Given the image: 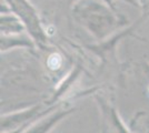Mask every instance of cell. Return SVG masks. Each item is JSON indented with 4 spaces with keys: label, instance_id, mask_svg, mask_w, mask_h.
Masks as SVG:
<instances>
[{
    "label": "cell",
    "instance_id": "cell-4",
    "mask_svg": "<svg viewBox=\"0 0 149 133\" xmlns=\"http://www.w3.org/2000/svg\"><path fill=\"white\" fill-rule=\"evenodd\" d=\"M67 113L68 112H61V113L54 114L52 116H50L48 119H44L41 122L37 123L35 127H30V130H28L26 133H47L50 130V127H54L55 123H57L63 115H66Z\"/></svg>",
    "mask_w": 149,
    "mask_h": 133
},
{
    "label": "cell",
    "instance_id": "cell-1",
    "mask_svg": "<svg viewBox=\"0 0 149 133\" xmlns=\"http://www.w3.org/2000/svg\"><path fill=\"white\" fill-rule=\"evenodd\" d=\"M71 14L76 22L99 42H104L128 22L109 0H74Z\"/></svg>",
    "mask_w": 149,
    "mask_h": 133
},
{
    "label": "cell",
    "instance_id": "cell-2",
    "mask_svg": "<svg viewBox=\"0 0 149 133\" xmlns=\"http://www.w3.org/2000/svg\"><path fill=\"white\" fill-rule=\"evenodd\" d=\"M6 5L3 9L15 13L25 25L28 34L35 41L36 45L42 47L48 41V36L45 31L42 22L36 8L29 0H3ZM2 9V8H1Z\"/></svg>",
    "mask_w": 149,
    "mask_h": 133
},
{
    "label": "cell",
    "instance_id": "cell-3",
    "mask_svg": "<svg viewBox=\"0 0 149 133\" xmlns=\"http://www.w3.org/2000/svg\"><path fill=\"white\" fill-rule=\"evenodd\" d=\"M35 41L28 33L16 36H1V52L10 50L13 48H35Z\"/></svg>",
    "mask_w": 149,
    "mask_h": 133
}]
</instances>
